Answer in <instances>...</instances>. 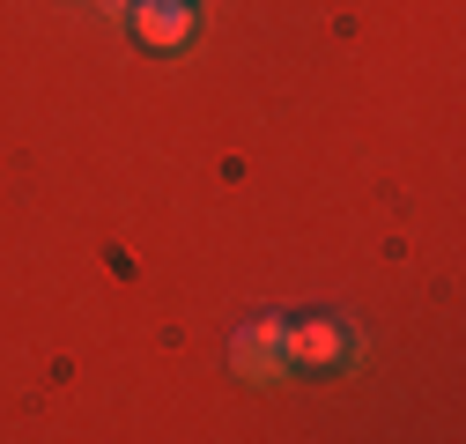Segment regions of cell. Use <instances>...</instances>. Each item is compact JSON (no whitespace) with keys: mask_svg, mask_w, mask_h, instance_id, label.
Returning a JSON list of instances; mask_svg holds the SVG:
<instances>
[{"mask_svg":"<svg viewBox=\"0 0 466 444\" xmlns=\"http://www.w3.org/2000/svg\"><path fill=\"white\" fill-rule=\"evenodd\" d=\"M356 348H363V333L348 326L340 311H304V318H289V363L297 370H348L356 363Z\"/></svg>","mask_w":466,"mask_h":444,"instance_id":"2","label":"cell"},{"mask_svg":"<svg viewBox=\"0 0 466 444\" xmlns=\"http://www.w3.org/2000/svg\"><path fill=\"white\" fill-rule=\"evenodd\" d=\"M229 370H238L245 385H289L297 378V363H289V318H245L238 333H229Z\"/></svg>","mask_w":466,"mask_h":444,"instance_id":"1","label":"cell"},{"mask_svg":"<svg viewBox=\"0 0 466 444\" xmlns=\"http://www.w3.org/2000/svg\"><path fill=\"white\" fill-rule=\"evenodd\" d=\"M127 8H134V0H104V15H111V23H127Z\"/></svg>","mask_w":466,"mask_h":444,"instance_id":"4","label":"cell"},{"mask_svg":"<svg viewBox=\"0 0 466 444\" xmlns=\"http://www.w3.org/2000/svg\"><path fill=\"white\" fill-rule=\"evenodd\" d=\"M127 30L141 52H186L200 37V0H134Z\"/></svg>","mask_w":466,"mask_h":444,"instance_id":"3","label":"cell"}]
</instances>
